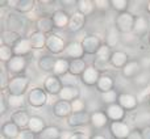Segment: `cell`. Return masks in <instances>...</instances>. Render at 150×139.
Here are the masks:
<instances>
[{
	"mask_svg": "<svg viewBox=\"0 0 150 139\" xmlns=\"http://www.w3.org/2000/svg\"><path fill=\"white\" fill-rule=\"evenodd\" d=\"M134 22H136L134 15H132L130 12H122L116 16L115 26L121 34H128V33H133Z\"/></svg>",
	"mask_w": 150,
	"mask_h": 139,
	"instance_id": "1",
	"label": "cell"
},
{
	"mask_svg": "<svg viewBox=\"0 0 150 139\" xmlns=\"http://www.w3.org/2000/svg\"><path fill=\"white\" fill-rule=\"evenodd\" d=\"M29 77L24 76V75H17V76L12 77L8 85V95H17V96H24L29 87Z\"/></svg>",
	"mask_w": 150,
	"mask_h": 139,
	"instance_id": "2",
	"label": "cell"
},
{
	"mask_svg": "<svg viewBox=\"0 0 150 139\" xmlns=\"http://www.w3.org/2000/svg\"><path fill=\"white\" fill-rule=\"evenodd\" d=\"M112 53H113V51H111V47L107 46V45L104 44L103 46L100 47V50L96 53L93 67H95L96 70H99V71H101V70H105V67L108 66V63L111 62Z\"/></svg>",
	"mask_w": 150,
	"mask_h": 139,
	"instance_id": "3",
	"label": "cell"
},
{
	"mask_svg": "<svg viewBox=\"0 0 150 139\" xmlns=\"http://www.w3.org/2000/svg\"><path fill=\"white\" fill-rule=\"evenodd\" d=\"M28 102L33 108H41L47 102V93L44 88H33L28 93Z\"/></svg>",
	"mask_w": 150,
	"mask_h": 139,
	"instance_id": "4",
	"label": "cell"
},
{
	"mask_svg": "<svg viewBox=\"0 0 150 139\" xmlns=\"http://www.w3.org/2000/svg\"><path fill=\"white\" fill-rule=\"evenodd\" d=\"M63 81L59 76H55V75H50L45 79L44 81V89L46 91L47 95H52V96H58L59 92L62 91L63 88Z\"/></svg>",
	"mask_w": 150,
	"mask_h": 139,
	"instance_id": "5",
	"label": "cell"
},
{
	"mask_svg": "<svg viewBox=\"0 0 150 139\" xmlns=\"http://www.w3.org/2000/svg\"><path fill=\"white\" fill-rule=\"evenodd\" d=\"M46 49L49 50L52 54H61V53L65 51L66 44L62 37H59L55 33H50V34H47Z\"/></svg>",
	"mask_w": 150,
	"mask_h": 139,
	"instance_id": "6",
	"label": "cell"
},
{
	"mask_svg": "<svg viewBox=\"0 0 150 139\" xmlns=\"http://www.w3.org/2000/svg\"><path fill=\"white\" fill-rule=\"evenodd\" d=\"M130 127L124 121L120 122H111L109 124V133L113 139H127L130 134Z\"/></svg>",
	"mask_w": 150,
	"mask_h": 139,
	"instance_id": "7",
	"label": "cell"
},
{
	"mask_svg": "<svg viewBox=\"0 0 150 139\" xmlns=\"http://www.w3.org/2000/svg\"><path fill=\"white\" fill-rule=\"evenodd\" d=\"M84 49L82 46V42H78V41H73V42H69L66 45V49L63 51V55L66 58H70V60L74 59H83V55H84Z\"/></svg>",
	"mask_w": 150,
	"mask_h": 139,
	"instance_id": "8",
	"label": "cell"
},
{
	"mask_svg": "<svg viewBox=\"0 0 150 139\" xmlns=\"http://www.w3.org/2000/svg\"><path fill=\"white\" fill-rule=\"evenodd\" d=\"M67 124L70 127H83L86 125L91 124V113L87 110L79 112V113H73L67 118Z\"/></svg>",
	"mask_w": 150,
	"mask_h": 139,
	"instance_id": "9",
	"label": "cell"
},
{
	"mask_svg": "<svg viewBox=\"0 0 150 139\" xmlns=\"http://www.w3.org/2000/svg\"><path fill=\"white\" fill-rule=\"evenodd\" d=\"M117 104H119L125 112H132L138 106L140 101H138L137 96L132 95V93H120Z\"/></svg>",
	"mask_w": 150,
	"mask_h": 139,
	"instance_id": "10",
	"label": "cell"
},
{
	"mask_svg": "<svg viewBox=\"0 0 150 139\" xmlns=\"http://www.w3.org/2000/svg\"><path fill=\"white\" fill-rule=\"evenodd\" d=\"M26 66H28V60H26L25 57H17V55H15V57L7 63V71L9 72V74H15L16 76H17L21 72L25 71Z\"/></svg>",
	"mask_w": 150,
	"mask_h": 139,
	"instance_id": "11",
	"label": "cell"
},
{
	"mask_svg": "<svg viewBox=\"0 0 150 139\" xmlns=\"http://www.w3.org/2000/svg\"><path fill=\"white\" fill-rule=\"evenodd\" d=\"M82 46L84 49L86 54H90V55H96V53L100 50V47L103 46L101 44L100 38L98 36H87L82 41Z\"/></svg>",
	"mask_w": 150,
	"mask_h": 139,
	"instance_id": "12",
	"label": "cell"
},
{
	"mask_svg": "<svg viewBox=\"0 0 150 139\" xmlns=\"http://www.w3.org/2000/svg\"><path fill=\"white\" fill-rule=\"evenodd\" d=\"M100 76H101V74L99 70H96L93 66H88V67L86 68V71L82 74V76H80V80H82V83L84 85H88V87L95 85L96 87Z\"/></svg>",
	"mask_w": 150,
	"mask_h": 139,
	"instance_id": "13",
	"label": "cell"
},
{
	"mask_svg": "<svg viewBox=\"0 0 150 139\" xmlns=\"http://www.w3.org/2000/svg\"><path fill=\"white\" fill-rule=\"evenodd\" d=\"M53 113L58 118H69L73 114V108H71V102L63 100H58L53 106Z\"/></svg>",
	"mask_w": 150,
	"mask_h": 139,
	"instance_id": "14",
	"label": "cell"
},
{
	"mask_svg": "<svg viewBox=\"0 0 150 139\" xmlns=\"http://www.w3.org/2000/svg\"><path fill=\"white\" fill-rule=\"evenodd\" d=\"M12 49H13L15 55H17V57H26V55H28L29 53L33 50V47H32V44H30L29 37H28V38L21 37V38L12 46Z\"/></svg>",
	"mask_w": 150,
	"mask_h": 139,
	"instance_id": "15",
	"label": "cell"
},
{
	"mask_svg": "<svg viewBox=\"0 0 150 139\" xmlns=\"http://www.w3.org/2000/svg\"><path fill=\"white\" fill-rule=\"evenodd\" d=\"M70 17H71V15H69V13L63 9H57L52 13L53 24H54V26L58 29L67 28L69 22H70Z\"/></svg>",
	"mask_w": 150,
	"mask_h": 139,
	"instance_id": "16",
	"label": "cell"
},
{
	"mask_svg": "<svg viewBox=\"0 0 150 139\" xmlns=\"http://www.w3.org/2000/svg\"><path fill=\"white\" fill-rule=\"evenodd\" d=\"M79 95H80V91L76 85H63V88L59 92L58 97H59V100L67 101V102H73L74 100L79 98Z\"/></svg>",
	"mask_w": 150,
	"mask_h": 139,
	"instance_id": "17",
	"label": "cell"
},
{
	"mask_svg": "<svg viewBox=\"0 0 150 139\" xmlns=\"http://www.w3.org/2000/svg\"><path fill=\"white\" fill-rule=\"evenodd\" d=\"M105 114L111 122H120L125 118V110L119 104H112L105 108Z\"/></svg>",
	"mask_w": 150,
	"mask_h": 139,
	"instance_id": "18",
	"label": "cell"
},
{
	"mask_svg": "<svg viewBox=\"0 0 150 139\" xmlns=\"http://www.w3.org/2000/svg\"><path fill=\"white\" fill-rule=\"evenodd\" d=\"M141 71H142V67H141L140 60H129L127 66L121 70V74L127 79H134Z\"/></svg>",
	"mask_w": 150,
	"mask_h": 139,
	"instance_id": "19",
	"label": "cell"
},
{
	"mask_svg": "<svg viewBox=\"0 0 150 139\" xmlns=\"http://www.w3.org/2000/svg\"><path fill=\"white\" fill-rule=\"evenodd\" d=\"M86 25V16L82 15L80 12H74L73 15H71L70 17V22H69V26L67 29L70 32H74V33H76V32L82 30L83 28H84Z\"/></svg>",
	"mask_w": 150,
	"mask_h": 139,
	"instance_id": "20",
	"label": "cell"
},
{
	"mask_svg": "<svg viewBox=\"0 0 150 139\" xmlns=\"http://www.w3.org/2000/svg\"><path fill=\"white\" fill-rule=\"evenodd\" d=\"M129 62V57L125 51H121V50H116V51L112 53L111 57V62L109 65L115 68H124L127 66V63Z\"/></svg>",
	"mask_w": 150,
	"mask_h": 139,
	"instance_id": "21",
	"label": "cell"
},
{
	"mask_svg": "<svg viewBox=\"0 0 150 139\" xmlns=\"http://www.w3.org/2000/svg\"><path fill=\"white\" fill-rule=\"evenodd\" d=\"M11 121L17 125L21 130H25V129H28L29 121H30V116H29L25 110H16L15 113L11 116Z\"/></svg>",
	"mask_w": 150,
	"mask_h": 139,
	"instance_id": "22",
	"label": "cell"
},
{
	"mask_svg": "<svg viewBox=\"0 0 150 139\" xmlns=\"http://www.w3.org/2000/svg\"><path fill=\"white\" fill-rule=\"evenodd\" d=\"M20 131L21 129L12 121L5 122L1 126V135L7 139H17V137L20 135Z\"/></svg>",
	"mask_w": 150,
	"mask_h": 139,
	"instance_id": "23",
	"label": "cell"
},
{
	"mask_svg": "<svg viewBox=\"0 0 150 139\" xmlns=\"http://www.w3.org/2000/svg\"><path fill=\"white\" fill-rule=\"evenodd\" d=\"M109 118L107 117L105 112H100V110H96L91 113V125L92 127L95 129H103L108 125Z\"/></svg>",
	"mask_w": 150,
	"mask_h": 139,
	"instance_id": "24",
	"label": "cell"
},
{
	"mask_svg": "<svg viewBox=\"0 0 150 139\" xmlns=\"http://www.w3.org/2000/svg\"><path fill=\"white\" fill-rule=\"evenodd\" d=\"M113 87H115L113 77L107 74H101L100 79H99L98 84H96V89L100 93H105V92H109V91L113 89Z\"/></svg>",
	"mask_w": 150,
	"mask_h": 139,
	"instance_id": "25",
	"label": "cell"
},
{
	"mask_svg": "<svg viewBox=\"0 0 150 139\" xmlns=\"http://www.w3.org/2000/svg\"><path fill=\"white\" fill-rule=\"evenodd\" d=\"M29 39H30V44H32V47L36 50H41L44 47H46V39H47V36L41 32L36 30L29 36Z\"/></svg>",
	"mask_w": 150,
	"mask_h": 139,
	"instance_id": "26",
	"label": "cell"
},
{
	"mask_svg": "<svg viewBox=\"0 0 150 139\" xmlns=\"http://www.w3.org/2000/svg\"><path fill=\"white\" fill-rule=\"evenodd\" d=\"M36 28H37V30L41 32V33L50 34L53 32V28H55V26H54V24H53L52 17L44 16V17H40L38 20L36 21Z\"/></svg>",
	"mask_w": 150,
	"mask_h": 139,
	"instance_id": "27",
	"label": "cell"
},
{
	"mask_svg": "<svg viewBox=\"0 0 150 139\" xmlns=\"http://www.w3.org/2000/svg\"><path fill=\"white\" fill-rule=\"evenodd\" d=\"M69 72H70V60L66 59V58H58L57 62H55L53 75L61 77V76H65Z\"/></svg>",
	"mask_w": 150,
	"mask_h": 139,
	"instance_id": "28",
	"label": "cell"
},
{
	"mask_svg": "<svg viewBox=\"0 0 150 139\" xmlns=\"http://www.w3.org/2000/svg\"><path fill=\"white\" fill-rule=\"evenodd\" d=\"M88 66L86 65L84 59H74L70 60V72L71 76H82V74L86 71Z\"/></svg>",
	"mask_w": 150,
	"mask_h": 139,
	"instance_id": "29",
	"label": "cell"
},
{
	"mask_svg": "<svg viewBox=\"0 0 150 139\" xmlns=\"http://www.w3.org/2000/svg\"><path fill=\"white\" fill-rule=\"evenodd\" d=\"M45 127H46V124H45L44 118L37 117V116H32L30 117V121H29L28 129L30 130L32 133H34V134H40V133L44 131Z\"/></svg>",
	"mask_w": 150,
	"mask_h": 139,
	"instance_id": "30",
	"label": "cell"
},
{
	"mask_svg": "<svg viewBox=\"0 0 150 139\" xmlns=\"http://www.w3.org/2000/svg\"><path fill=\"white\" fill-rule=\"evenodd\" d=\"M55 62H57V58L52 57V55H44L38 59V67L45 72H53Z\"/></svg>",
	"mask_w": 150,
	"mask_h": 139,
	"instance_id": "31",
	"label": "cell"
},
{
	"mask_svg": "<svg viewBox=\"0 0 150 139\" xmlns=\"http://www.w3.org/2000/svg\"><path fill=\"white\" fill-rule=\"evenodd\" d=\"M62 131L57 126H46L44 131L38 134V139H61Z\"/></svg>",
	"mask_w": 150,
	"mask_h": 139,
	"instance_id": "32",
	"label": "cell"
},
{
	"mask_svg": "<svg viewBox=\"0 0 150 139\" xmlns=\"http://www.w3.org/2000/svg\"><path fill=\"white\" fill-rule=\"evenodd\" d=\"M148 26H149V21L145 16H136V22H134V29L133 33L136 36H142L148 32Z\"/></svg>",
	"mask_w": 150,
	"mask_h": 139,
	"instance_id": "33",
	"label": "cell"
},
{
	"mask_svg": "<svg viewBox=\"0 0 150 139\" xmlns=\"http://www.w3.org/2000/svg\"><path fill=\"white\" fill-rule=\"evenodd\" d=\"M120 38H121V33L116 29V26H111L107 32V37H105V45L109 47H113L119 44Z\"/></svg>",
	"mask_w": 150,
	"mask_h": 139,
	"instance_id": "34",
	"label": "cell"
},
{
	"mask_svg": "<svg viewBox=\"0 0 150 139\" xmlns=\"http://www.w3.org/2000/svg\"><path fill=\"white\" fill-rule=\"evenodd\" d=\"M76 8H78V12H80L82 15H84V16H90L91 13L96 9L95 3L91 1V0H78L76 1Z\"/></svg>",
	"mask_w": 150,
	"mask_h": 139,
	"instance_id": "35",
	"label": "cell"
},
{
	"mask_svg": "<svg viewBox=\"0 0 150 139\" xmlns=\"http://www.w3.org/2000/svg\"><path fill=\"white\" fill-rule=\"evenodd\" d=\"M134 122L137 125V129L142 130L145 127H150V112H141L134 117Z\"/></svg>",
	"mask_w": 150,
	"mask_h": 139,
	"instance_id": "36",
	"label": "cell"
},
{
	"mask_svg": "<svg viewBox=\"0 0 150 139\" xmlns=\"http://www.w3.org/2000/svg\"><path fill=\"white\" fill-rule=\"evenodd\" d=\"M20 38H21V37L18 36L17 32L5 30V32H3L1 41H3V45H7V46H9V45H11V47H12L13 45H15Z\"/></svg>",
	"mask_w": 150,
	"mask_h": 139,
	"instance_id": "37",
	"label": "cell"
},
{
	"mask_svg": "<svg viewBox=\"0 0 150 139\" xmlns=\"http://www.w3.org/2000/svg\"><path fill=\"white\" fill-rule=\"evenodd\" d=\"M133 83H134V85H137V87H140V88H146L150 83V71H144L142 70V71L133 79Z\"/></svg>",
	"mask_w": 150,
	"mask_h": 139,
	"instance_id": "38",
	"label": "cell"
},
{
	"mask_svg": "<svg viewBox=\"0 0 150 139\" xmlns=\"http://www.w3.org/2000/svg\"><path fill=\"white\" fill-rule=\"evenodd\" d=\"M7 101H8V106L11 109H20L25 104L24 96H17V95H8Z\"/></svg>",
	"mask_w": 150,
	"mask_h": 139,
	"instance_id": "39",
	"label": "cell"
},
{
	"mask_svg": "<svg viewBox=\"0 0 150 139\" xmlns=\"http://www.w3.org/2000/svg\"><path fill=\"white\" fill-rule=\"evenodd\" d=\"M119 93L116 92V89H112L109 92H105V93H101V102L105 104L107 106L108 105H112V104H117L119 101Z\"/></svg>",
	"mask_w": 150,
	"mask_h": 139,
	"instance_id": "40",
	"label": "cell"
},
{
	"mask_svg": "<svg viewBox=\"0 0 150 139\" xmlns=\"http://www.w3.org/2000/svg\"><path fill=\"white\" fill-rule=\"evenodd\" d=\"M34 4H36V1H33V0H18L16 11L18 13H29L33 11Z\"/></svg>",
	"mask_w": 150,
	"mask_h": 139,
	"instance_id": "41",
	"label": "cell"
},
{
	"mask_svg": "<svg viewBox=\"0 0 150 139\" xmlns=\"http://www.w3.org/2000/svg\"><path fill=\"white\" fill-rule=\"evenodd\" d=\"M13 57H15V53H13L12 47L7 46V45H1L0 46V60L8 63Z\"/></svg>",
	"mask_w": 150,
	"mask_h": 139,
	"instance_id": "42",
	"label": "cell"
},
{
	"mask_svg": "<svg viewBox=\"0 0 150 139\" xmlns=\"http://www.w3.org/2000/svg\"><path fill=\"white\" fill-rule=\"evenodd\" d=\"M129 4H130V1H128V0H111V7L115 11H117L119 13L128 12Z\"/></svg>",
	"mask_w": 150,
	"mask_h": 139,
	"instance_id": "43",
	"label": "cell"
},
{
	"mask_svg": "<svg viewBox=\"0 0 150 139\" xmlns=\"http://www.w3.org/2000/svg\"><path fill=\"white\" fill-rule=\"evenodd\" d=\"M71 108H73V113H79V112H84L86 110V104L83 100L76 98L71 102Z\"/></svg>",
	"mask_w": 150,
	"mask_h": 139,
	"instance_id": "44",
	"label": "cell"
},
{
	"mask_svg": "<svg viewBox=\"0 0 150 139\" xmlns=\"http://www.w3.org/2000/svg\"><path fill=\"white\" fill-rule=\"evenodd\" d=\"M95 8L99 11H101V12H104V11H108L111 7V1L109 0H95Z\"/></svg>",
	"mask_w": 150,
	"mask_h": 139,
	"instance_id": "45",
	"label": "cell"
},
{
	"mask_svg": "<svg viewBox=\"0 0 150 139\" xmlns=\"http://www.w3.org/2000/svg\"><path fill=\"white\" fill-rule=\"evenodd\" d=\"M9 81L11 79H8V72L3 68L1 72H0V88L1 89H7L8 85H9Z\"/></svg>",
	"mask_w": 150,
	"mask_h": 139,
	"instance_id": "46",
	"label": "cell"
},
{
	"mask_svg": "<svg viewBox=\"0 0 150 139\" xmlns=\"http://www.w3.org/2000/svg\"><path fill=\"white\" fill-rule=\"evenodd\" d=\"M17 139H36V134L32 133L29 129H25L20 131V135L17 137Z\"/></svg>",
	"mask_w": 150,
	"mask_h": 139,
	"instance_id": "47",
	"label": "cell"
},
{
	"mask_svg": "<svg viewBox=\"0 0 150 139\" xmlns=\"http://www.w3.org/2000/svg\"><path fill=\"white\" fill-rule=\"evenodd\" d=\"M9 108L8 106V101H7V97H5L4 95H1V97H0V114H4L5 112H7V109Z\"/></svg>",
	"mask_w": 150,
	"mask_h": 139,
	"instance_id": "48",
	"label": "cell"
},
{
	"mask_svg": "<svg viewBox=\"0 0 150 139\" xmlns=\"http://www.w3.org/2000/svg\"><path fill=\"white\" fill-rule=\"evenodd\" d=\"M141 67L144 71H150V57H144L140 59Z\"/></svg>",
	"mask_w": 150,
	"mask_h": 139,
	"instance_id": "49",
	"label": "cell"
},
{
	"mask_svg": "<svg viewBox=\"0 0 150 139\" xmlns=\"http://www.w3.org/2000/svg\"><path fill=\"white\" fill-rule=\"evenodd\" d=\"M127 139H144L142 138V133H141L140 129H134L130 131L129 137H128Z\"/></svg>",
	"mask_w": 150,
	"mask_h": 139,
	"instance_id": "50",
	"label": "cell"
},
{
	"mask_svg": "<svg viewBox=\"0 0 150 139\" xmlns=\"http://www.w3.org/2000/svg\"><path fill=\"white\" fill-rule=\"evenodd\" d=\"M69 139H91V138L84 133H74V134H71L69 137Z\"/></svg>",
	"mask_w": 150,
	"mask_h": 139,
	"instance_id": "51",
	"label": "cell"
},
{
	"mask_svg": "<svg viewBox=\"0 0 150 139\" xmlns=\"http://www.w3.org/2000/svg\"><path fill=\"white\" fill-rule=\"evenodd\" d=\"M142 133V138L144 139H150V127H145V129L141 130Z\"/></svg>",
	"mask_w": 150,
	"mask_h": 139,
	"instance_id": "52",
	"label": "cell"
},
{
	"mask_svg": "<svg viewBox=\"0 0 150 139\" xmlns=\"http://www.w3.org/2000/svg\"><path fill=\"white\" fill-rule=\"evenodd\" d=\"M91 139H107L104 135H101V134H95V135H92L91 137Z\"/></svg>",
	"mask_w": 150,
	"mask_h": 139,
	"instance_id": "53",
	"label": "cell"
},
{
	"mask_svg": "<svg viewBox=\"0 0 150 139\" xmlns=\"http://www.w3.org/2000/svg\"><path fill=\"white\" fill-rule=\"evenodd\" d=\"M146 11H148V12L150 13V1L146 3Z\"/></svg>",
	"mask_w": 150,
	"mask_h": 139,
	"instance_id": "54",
	"label": "cell"
},
{
	"mask_svg": "<svg viewBox=\"0 0 150 139\" xmlns=\"http://www.w3.org/2000/svg\"><path fill=\"white\" fill-rule=\"evenodd\" d=\"M149 44H150V32H149Z\"/></svg>",
	"mask_w": 150,
	"mask_h": 139,
	"instance_id": "55",
	"label": "cell"
},
{
	"mask_svg": "<svg viewBox=\"0 0 150 139\" xmlns=\"http://www.w3.org/2000/svg\"><path fill=\"white\" fill-rule=\"evenodd\" d=\"M148 101H149V105H150V96H149V100Z\"/></svg>",
	"mask_w": 150,
	"mask_h": 139,
	"instance_id": "56",
	"label": "cell"
}]
</instances>
